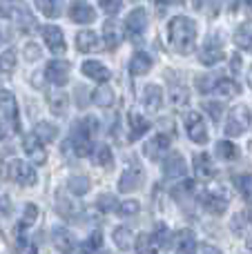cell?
<instances>
[{
	"label": "cell",
	"mask_w": 252,
	"mask_h": 254,
	"mask_svg": "<svg viewBox=\"0 0 252 254\" xmlns=\"http://www.w3.org/2000/svg\"><path fill=\"white\" fill-rule=\"evenodd\" d=\"M168 38L174 52L188 56L194 52L196 45V22L188 16H174L168 22Z\"/></svg>",
	"instance_id": "6da1fadb"
},
{
	"label": "cell",
	"mask_w": 252,
	"mask_h": 254,
	"mask_svg": "<svg viewBox=\"0 0 252 254\" xmlns=\"http://www.w3.org/2000/svg\"><path fill=\"white\" fill-rule=\"evenodd\" d=\"M96 129H98V121L94 116H87V119L78 121L71 127V145H74L76 156L92 154V136L96 134Z\"/></svg>",
	"instance_id": "7a4b0ae2"
},
{
	"label": "cell",
	"mask_w": 252,
	"mask_h": 254,
	"mask_svg": "<svg viewBox=\"0 0 252 254\" xmlns=\"http://www.w3.org/2000/svg\"><path fill=\"white\" fill-rule=\"evenodd\" d=\"M252 123V112L250 107L246 105H235L230 112H228L226 125H223V131L226 136H241Z\"/></svg>",
	"instance_id": "3957f363"
},
{
	"label": "cell",
	"mask_w": 252,
	"mask_h": 254,
	"mask_svg": "<svg viewBox=\"0 0 252 254\" xmlns=\"http://www.w3.org/2000/svg\"><path fill=\"white\" fill-rule=\"evenodd\" d=\"M7 176L13 181V183L22 185V188L36 185V170L31 165H27L25 161H20V158L7 163Z\"/></svg>",
	"instance_id": "277c9868"
},
{
	"label": "cell",
	"mask_w": 252,
	"mask_h": 254,
	"mask_svg": "<svg viewBox=\"0 0 252 254\" xmlns=\"http://www.w3.org/2000/svg\"><path fill=\"white\" fill-rule=\"evenodd\" d=\"M183 123H186V131L192 143H196V145L208 143V127H205V121L201 119V114L188 112V114L183 116Z\"/></svg>",
	"instance_id": "5b68a950"
},
{
	"label": "cell",
	"mask_w": 252,
	"mask_h": 254,
	"mask_svg": "<svg viewBox=\"0 0 252 254\" xmlns=\"http://www.w3.org/2000/svg\"><path fill=\"white\" fill-rule=\"evenodd\" d=\"M147 29V11L143 7H136L127 13L125 18V31L132 40H141V36L145 34Z\"/></svg>",
	"instance_id": "8992f818"
},
{
	"label": "cell",
	"mask_w": 252,
	"mask_h": 254,
	"mask_svg": "<svg viewBox=\"0 0 252 254\" xmlns=\"http://www.w3.org/2000/svg\"><path fill=\"white\" fill-rule=\"evenodd\" d=\"M226 58V52L221 49V43H219L217 36H208V40L203 43V47L199 49V61L203 65H217Z\"/></svg>",
	"instance_id": "52a82bcc"
},
{
	"label": "cell",
	"mask_w": 252,
	"mask_h": 254,
	"mask_svg": "<svg viewBox=\"0 0 252 254\" xmlns=\"http://www.w3.org/2000/svg\"><path fill=\"white\" fill-rule=\"evenodd\" d=\"M0 114L11 123L16 131L20 129V123H18V103L11 89H0Z\"/></svg>",
	"instance_id": "ba28073f"
},
{
	"label": "cell",
	"mask_w": 252,
	"mask_h": 254,
	"mask_svg": "<svg viewBox=\"0 0 252 254\" xmlns=\"http://www.w3.org/2000/svg\"><path fill=\"white\" fill-rule=\"evenodd\" d=\"M45 78L56 87H63L69 80V63L67 61H52L45 67Z\"/></svg>",
	"instance_id": "9c48e42d"
},
{
	"label": "cell",
	"mask_w": 252,
	"mask_h": 254,
	"mask_svg": "<svg viewBox=\"0 0 252 254\" xmlns=\"http://www.w3.org/2000/svg\"><path fill=\"white\" fill-rule=\"evenodd\" d=\"M163 174H165V179H183L188 174V163L181 152H172L165 156Z\"/></svg>",
	"instance_id": "30bf717a"
},
{
	"label": "cell",
	"mask_w": 252,
	"mask_h": 254,
	"mask_svg": "<svg viewBox=\"0 0 252 254\" xmlns=\"http://www.w3.org/2000/svg\"><path fill=\"white\" fill-rule=\"evenodd\" d=\"M170 143H172V138H170L168 134H156L154 138H150L145 143L143 152H145V156L150 158V161H159V158H163V154H168Z\"/></svg>",
	"instance_id": "8fae6325"
},
{
	"label": "cell",
	"mask_w": 252,
	"mask_h": 254,
	"mask_svg": "<svg viewBox=\"0 0 252 254\" xmlns=\"http://www.w3.org/2000/svg\"><path fill=\"white\" fill-rule=\"evenodd\" d=\"M69 18L78 25H89V22L96 20V11H94L92 4L83 2V0H74L69 4Z\"/></svg>",
	"instance_id": "7c38bea8"
},
{
	"label": "cell",
	"mask_w": 252,
	"mask_h": 254,
	"mask_svg": "<svg viewBox=\"0 0 252 254\" xmlns=\"http://www.w3.org/2000/svg\"><path fill=\"white\" fill-rule=\"evenodd\" d=\"M201 203H203L205 212H210V214L214 216H221L223 212L228 210V196L221 192H205L201 194Z\"/></svg>",
	"instance_id": "4fadbf2b"
},
{
	"label": "cell",
	"mask_w": 252,
	"mask_h": 254,
	"mask_svg": "<svg viewBox=\"0 0 252 254\" xmlns=\"http://www.w3.org/2000/svg\"><path fill=\"white\" fill-rule=\"evenodd\" d=\"M172 248L177 254H194V248H196V237L192 230H179L172 239Z\"/></svg>",
	"instance_id": "5bb4252c"
},
{
	"label": "cell",
	"mask_w": 252,
	"mask_h": 254,
	"mask_svg": "<svg viewBox=\"0 0 252 254\" xmlns=\"http://www.w3.org/2000/svg\"><path fill=\"white\" fill-rule=\"evenodd\" d=\"M43 38H45V43H47V47L52 54H65L67 43H65V36H63V31L58 29V27H54V25L43 27Z\"/></svg>",
	"instance_id": "9a60e30c"
},
{
	"label": "cell",
	"mask_w": 252,
	"mask_h": 254,
	"mask_svg": "<svg viewBox=\"0 0 252 254\" xmlns=\"http://www.w3.org/2000/svg\"><path fill=\"white\" fill-rule=\"evenodd\" d=\"M22 147H25L27 156H29L34 163H38V165H43V163L47 161V152H45L43 143L38 140L36 134H27L25 138H22Z\"/></svg>",
	"instance_id": "2e32d148"
},
{
	"label": "cell",
	"mask_w": 252,
	"mask_h": 254,
	"mask_svg": "<svg viewBox=\"0 0 252 254\" xmlns=\"http://www.w3.org/2000/svg\"><path fill=\"white\" fill-rule=\"evenodd\" d=\"M192 167H194V174L199 176L201 181H210V179H214V174H217L210 154H203V152L194 154V158H192Z\"/></svg>",
	"instance_id": "e0dca14e"
},
{
	"label": "cell",
	"mask_w": 252,
	"mask_h": 254,
	"mask_svg": "<svg viewBox=\"0 0 252 254\" xmlns=\"http://www.w3.org/2000/svg\"><path fill=\"white\" fill-rule=\"evenodd\" d=\"M143 185V170L141 167H127V170L121 174L119 181V190L121 192H134Z\"/></svg>",
	"instance_id": "ac0fdd59"
},
{
	"label": "cell",
	"mask_w": 252,
	"mask_h": 254,
	"mask_svg": "<svg viewBox=\"0 0 252 254\" xmlns=\"http://www.w3.org/2000/svg\"><path fill=\"white\" fill-rule=\"evenodd\" d=\"M52 241H54V246L58 248L63 254H71L76 250V239L71 237V232L67 228H54L52 230Z\"/></svg>",
	"instance_id": "d6986e66"
},
{
	"label": "cell",
	"mask_w": 252,
	"mask_h": 254,
	"mask_svg": "<svg viewBox=\"0 0 252 254\" xmlns=\"http://www.w3.org/2000/svg\"><path fill=\"white\" fill-rule=\"evenodd\" d=\"M143 105L150 114H156L163 107V89L159 85H147L145 92H143Z\"/></svg>",
	"instance_id": "ffe728a7"
},
{
	"label": "cell",
	"mask_w": 252,
	"mask_h": 254,
	"mask_svg": "<svg viewBox=\"0 0 252 254\" xmlns=\"http://www.w3.org/2000/svg\"><path fill=\"white\" fill-rule=\"evenodd\" d=\"M83 74L87 76V78H92V80H96V83H107L110 80V69H107L103 63H98V61H85L83 63Z\"/></svg>",
	"instance_id": "44dd1931"
},
{
	"label": "cell",
	"mask_w": 252,
	"mask_h": 254,
	"mask_svg": "<svg viewBox=\"0 0 252 254\" xmlns=\"http://www.w3.org/2000/svg\"><path fill=\"white\" fill-rule=\"evenodd\" d=\"M103 40H105L107 49H116L121 45V40H123V31H121V25L116 20H105V25H103Z\"/></svg>",
	"instance_id": "7402d4cb"
},
{
	"label": "cell",
	"mask_w": 252,
	"mask_h": 254,
	"mask_svg": "<svg viewBox=\"0 0 252 254\" xmlns=\"http://www.w3.org/2000/svg\"><path fill=\"white\" fill-rule=\"evenodd\" d=\"M76 47H78V52H83V54H92V52H98V49H101V40H98V36L94 34V31L83 29V31H78V36H76Z\"/></svg>",
	"instance_id": "603a6c76"
},
{
	"label": "cell",
	"mask_w": 252,
	"mask_h": 254,
	"mask_svg": "<svg viewBox=\"0 0 252 254\" xmlns=\"http://www.w3.org/2000/svg\"><path fill=\"white\" fill-rule=\"evenodd\" d=\"M56 210H58V214L67 221H76L80 216V207L76 205L74 201H69L63 192H58V196H56Z\"/></svg>",
	"instance_id": "cb8c5ba5"
},
{
	"label": "cell",
	"mask_w": 252,
	"mask_h": 254,
	"mask_svg": "<svg viewBox=\"0 0 252 254\" xmlns=\"http://www.w3.org/2000/svg\"><path fill=\"white\" fill-rule=\"evenodd\" d=\"M150 69H152V58L147 56L145 52L134 54L132 61H129V71H132V76H145Z\"/></svg>",
	"instance_id": "d4e9b609"
},
{
	"label": "cell",
	"mask_w": 252,
	"mask_h": 254,
	"mask_svg": "<svg viewBox=\"0 0 252 254\" xmlns=\"http://www.w3.org/2000/svg\"><path fill=\"white\" fill-rule=\"evenodd\" d=\"M214 94H219L221 98H232L241 94V85L235 78H219L214 85Z\"/></svg>",
	"instance_id": "484cf974"
},
{
	"label": "cell",
	"mask_w": 252,
	"mask_h": 254,
	"mask_svg": "<svg viewBox=\"0 0 252 254\" xmlns=\"http://www.w3.org/2000/svg\"><path fill=\"white\" fill-rule=\"evenodd\" d=\"M147 129H150V121H147L145 116L132 112V114H129V140L141 138Z\"/></svg>",
	"instance_id": "4316f807"
},
{
	"label": "cell",
	"mask_w": 252,
	"mask_h": 254,
	"mask_svg": "<svg viewBox=\"0 0 252 254\" xmlns=\"http://www.w3.org/2000/svg\"><path fill=\"white\" fill-rule=\"evenodd\" d=\"M114 243H116V248L119 250H123V252H127V250H132V246H134V234H132V230L129 228H125V225H121V228H116L114 230Z\"/></svg>",
	"instance_id": "83f0119b"
},
{
	"label": "cell",
	"mask_w": 252,
	"mask_h": 254,
	"mask_svg": "<svg viewBox=\"0 0 252 254\" xmlns=\"http://www.w3.org/2000/svg\"><path fill=\"white\" fill-rule=\"evenodd\" d=\"M214 154H217L221 161H237V158H239V147H237L232 140H219L217 147H214Z\"/></svg>",
	"instance_id": "f1b7e54d"
},
{
	"label": "cell",
	"mask_w": 252,
	"mask_h": 254,
	"mask_svg": "<svg viewBox=\"0 0 252 254\" xmlns=\"http://www.w3.org/2000/svg\"><path fill=\"white\" fill-rule=\"evenodd\" d=\"M67 107H69V98H67V94H63V92L49 94V110H52V114L65 116L67 114Z\"/></svg>",
	"instance_id": "f546056e"
},
{
	"label": "cell",
	"mask_w": 252,
	"mask_h": 254,
	"mask_svg": "<svg viewBox=\"0 0 252 254\" xmlns=\"http://www.w3.org/2000/svg\"><path fill=\"white\" fill-rule=\"evenodd\" d=\"M38 11H43V16L47 18H58L63 13V0H34Z\"/></svg>",
	"instance_id": "4dcf8cb0"
},
{
	"label": "cell",
	"mask_w": 252,
	"mask_h": 254,
	"mask_svg": "<svg viewBox=\"0 0 252 254\" xmlns=\"http://www.w3.org/2000/svg\"><path fill=\"white\" fill-rule=\"evenodd\" d=\"M92 101L96 103L98 107H112L114 105V92H112V87L110 85H98L96 87V92L92 94Z\"/></svg>",
	"instance_id": "1f68e13d"
},
{
	"label": "cell",
	"mask_w": 252,
	"mask_h": 254,
	"mask_svg": "<svg viewBox=\"0 0 252 254\" xmlns=\"http://www.w3.org/2000/svg\"><path fill=\"white\" fill-rule=\"evenodd\" d=\"M89 188H92V183H89L87 176H71L69 181H67V190H69L74 196H83V194L89 192Z\"/></svg>",
	"instance_id": "d6a6232c"
},
{
	"label": "cell",
	"mask_w": 252,
	"mask_h": 254,
	"mask_svg": "<svg viewBox=\"0 0 252 254\" xmlns=\"http://www.w3.org/2000/svg\"><path fill=\"white\" fill-rule=\"evenodd\" d=\"M34 134L38 136L40 143H43V140H45V143H52V140H56V136H58V127L52 125V123H47V121H43V123L36 125Z\"/></svg>",
	"instance_id": "836d02e7"
},
{
	"label": "cell",
	"mask_w": 252,
	"mask_h": 254,
	"mask_svg": "<svg viewBox=\"0 0 252 254\" xmlns=\"http://www.w3.org/2000/svg\"><path fill=\"white\" fill-rule=\"evenodd\" d=\"M232 43L239 49H244V52H252V31L246 25L239 27V29L235 31V36H232Z\"/></svg>",
	"instance_id": "e575fe53"
},
{
	"label": "cell",
	"mask_w": 252,
	"mask_h": 254,
	"mask_svg": "<svg viewBox=\"0 0 252 254\" xmlns=\"http://www.w3.org/2000/svg\"><path fill=\"white\" fill-rule=\"evenodd\" d=\"M134 248L138 250V254H156L159 252V246L154 243L152 234H138V239L134 241Z\"/></svg>",
	"instance_id": "d590c367"
},
{
	"label": "cell",
	"mask_w": 252,
	"mask_h": 254,
	"mask_svg": "<svg viewBox=\"0 0 252 254\" xmlns=\"http://www.w3.org/2000/svg\"><path fill=\"white\" fill-rule=\"evenodd\" d=\"M94 163H96L98 167H112V163H114L112 149L107 147V145H98V147L94 149Z\"/></svg>",
	"instance_id": "8d00e7d4"
},
{
	"label": "cell",
	"mask_w": 252,
	"mask_h": 254,
	"mask_svg": "<svg viewBox=\"0 0 252 254\" xmlns=\"http://www.w3.org/2000/svg\"><path fill=\"white\" fill-rule=\"evenodd\" d=\"M170 98H172V105L181 107L188 103V89L181 83H172L170 85Z\"/></svg>",
	"instance_id": "74e56055"
},
{
	"label": "cell",
	"mask_w": 252,
	"mask_h": 254,
	"mask_svg": "<svg viewBox=\"0 0 252 254\" xmlns=\"http://www.w3.org/2000/svg\"><path fill=\"white\" fill-rule=\"evenodd\" d=\"M235 185L241 192V196H246L248 201H252V174H239L235 176Z\"/></svg>",
	"instance_id": "f35d334b"
},
{
	"label": "cell",
	"mask_w": 252,
	"mask_h": 254,
	"mask_svg": "<svg viewBox=\"0 0 252 254\" xmlns=\"http://www.w3.org/2000/svg\"><path fill=\"white\" fill-rule=\"evenodd\" d=\"M96 207L101 212H114V210H119V201H116L114 194H101L96 198Z\"/></svg>",
	"instance_id": "ab89813d"
},
{
	"label": "cell",
	"mask_w": 252,
	"mask_h": 254,
	"mask_svg": "<svg viewBox=\"0 0 252 254\" xmlns=\"http://www.w3.org/2000/svg\"><path fill=\"white\" fill-rule=\"evenodd\" d=\"M217 76H210V74H201L196 76V89L201 94H208V92H214V85H217Z\"/></svg>",
	"instance_id": "60d3db41"
},
{
	"label": "cell",
	"mask_w": 252,
	"mask_h": 254,
	"mask_svg": "<svg viewBox=\"0 0 252 254\" xmlns=\"http://www.w3.org/2000/svg\"><path fill=\"white\" fill-rule=\"evenodd\" d=\"M101 243H103V234L101 232H92V237L80 246V254H94L98 248H101Z\"/></svg>",
	"instance_id": "b9f144b4"
},
{
	"label": "cell",
	"mask_w": 252,
	"mask_h": 254,
	"mask_svg": "<svg viewBox=\"0 0 252 254\" xmlns=\"http://www.w3.org/2000/svg\"><path fill=\"white\" fill-rule=\"evenodd\" d=\"M201 105H203V110L210 114L212 123H219V119H221V114H223V105H221V103H219V101H203Z\"/></svg>",
	"instance_id": "7bdbcfd3"
},
{
	"label": "cell",
	"mask_w": 252,
	"mask_h": 254,
	"mask_svg": "<svg viewBox=\"0 0 252 254\" xmlns=\"http://www.w3.org/2000/svg\"><path fill=\"white\" fill-rule=\"evenodd\" d=\"M13 67H16V52L7 49L0 54V71H13Z\"/></svg>",
	"instance_id": "ee69618b"
},
{
	"label": "cell",
	"mask_w": 252,
	"mask_h": 254,
	"mask_svg": "<svg viewBox=\"0 0 252 254\" xmlns=\"http://www.w3.org/2000/svg\"><path fill=\"white\" fill-rule=\"evenodd\" d=\"M152 239H154V243L159 246V250L170 241V232H168V228H165V223H156V230H154V234H152Z\"/></svg>",
	"instance_id": "f6af8a7d"
},
{
	"label": "cell",
	"mask_w": 252,
	"mask_h": 254,
	"mask_svg": "<svg viewBox=\"0 0 252 254\" xmlns=\"http://www.w3.org/2000/svg\"><path fill=\"white\" fill-rule=\"evenodd\" d=\"M138 207H141V205H138V201H132V198H129V201L121 203L116 212H119L121 216H134V214H138Z\"/></svg>",
	"instance_id": "bcb514c9"
},
{
	"label": "cell",
	"mask_w": 252,
	"mask_h": 254,
	"mask_svg": "<svg viewBox=\"0 0 252 254\" xmlns=\"http://www.w3.org/2000/svg\"><path fill=\"white\" fill-rule=\"evenodd\" d=\"M40 54H43V49H40L36 43H27V45H25V49H22V56H25V61H27V63L38 61Z\"/></svg>",
	"instance_id": "7dc6e473"
},
{
	"label": "cell",
	"mask_w": 252,
	"mask_h": 254,
	"mask_svg": "<svg viewBox=\"0 0 252 254\" xmlns=\"http://www.w3.org/2000/svg\"><path fill=\"white\" fill-rule=\"evenodd\" d=\"M36 219H38V207H36L34 203H25V212H22V223H25V225H31V223H36Z\"/></svg>",
	"instance_id": "c3c4849f"
},
{
	"label": "cell",
	"mask_w": 252,
	"mask_h": 254,
	"mask_svg": "<svg viewBox=\"0 0 252 254\" xmlns=\"http://www.w3.org/2000/svg\"><path fill=\"white\" fill-rule=\"evenodd\" d=\"M98 4H101V9L105 13H116L121 7H123V0H98Z\"/></svg>",
	"instance_id": "681fc988"
},
{
	"label": "cell",
	"mask_w": 252,
	"mask_h": 254,
	"mask_svg": "<svg viewBox=\"0 0 252 254\" xmlns=\"http://www.w3.org/2000/svg\"><path fill=\"white\" fill-rule=\"evenodd\" d=\"M18 11V7L11 0H0V18H13Z\"/></svg>",
	"instance_id": "f907efd6"
},
{
	"label": "cell",
	"mask_w": 252,
	"mask_h": 254,
	"mask_svg": "<svg viewBox=\"0 0 252 254\" xmlns=\"http://www.w3.org/2000/svg\"><path fill=\"white\" fill-rule=\"evenodd\" d=\"M194 254H221V252H219L214 246H210V243H196Z\"/></svg>",
	"instance_id": "816d5d0a"
},
{
	"label": "cell",
	"mask_w": 252,
	"mask_h": 254,
	"mask_svg": "<svg viewBox=\"0 0 252 254\" xmlns=\"http://www.w3.org/2000/svg\"><path fill=\"white\" fill-rule=\"evenodd\" d=\"M20 254H38V250H36V246H34V243H20Z\"/></svg>",
	"instance_id": "f5cc1de1"
},
{
	"label": "cell",
	"mask_w": 252,
	"mask_h": 254,
	"mask_svg": "<svg viewBox=\"0 0 252 254\" xmlns=\"http://www.w3.org/2000/svg\"><path fill=\"white\" fill-rule=\"evenodd\" d=\"M230 69L235 71V74H239V71H241V58L237 56V54L230 58Z\"/></svg>",
	"instance_id": "db71d44e"
},
{
	"label": "cell",
	"mask_w": 252,
	"mask_h": 254,
	"mask_svg": "<svg viewBox=\"0 0 252 254\" xmlns=\"http://www.w3.org/2000/svg\"><path fill=\"white\" fill-rule=\"evenodd\" d=\"M246 7H248V18L252 20V0H246Z\"/></svg>",
	"instance_id": "11a10c76"
},
{
	"label": "cell",
	"mask_w": 252,
	"mask_h": 254,
	"mask_svg": "<svg viewBox=\"0 0 252 254\" xmlns=\"http://www.w3.org/2000/svg\"><path fill=\"white\" fill-rule=\"evenodd\" d=\"M246 78H248V85H250V89H252V65H250V69H248V76H246Z\"/></svg>",
	"instance_id": "9f6ffc18"
},
{
	"label": "cell",
	"mask_w": 252,
	"mask_h": 254,
	"mask_svg": "<svg viewBox=\"0 0 252 254\" xmlns=\"http://www.w3.org/2000/svg\"><path fill=\"white\" fill-rule=\"evenodd\" d=\"M4 136V127H2V123H0V138Z\"/></svg>",
	"instance_id": "6f0895ef"
},
{
	"label": "cell",
	"mask_w": 252,
	"mask_h": 254,
	"mask_svg": "<svg viewBox=\"0 0 252 254\" xmlns=\"http://www.w3.org/2000/svg\"><path fill=\"white\" fill-rule=\"evenodd\" d=\"M248 221H250V223H252V207H250V210H248Z\"/></svg>",
	"instance_id": "680465c9"
},
{
	"label": "cell",
	"mask_w": 252,
	"mask_h": 254,
	"mask_svg": "<svg viewBox=\"0 0 252 254\" xmlns=\"http://www.w3.org/2000/svg\"><path fill=\"white\" fill-rule=\"evenodd\" d=\"M0 45H2V31H0Z\"/></svg>",
	"instance_id": "91938a15"
},
{
	"label": "cell",
	"mask_w": 252,
	"mask_h": 254,
	"mask_svg": "<svg viewBox=\"0 0 252 254\" xmlns=\"http://www.w3.org/2000/svg\"><path fill=\"white\" fill-rule=\"evenodd\" d=\"M168 2H174V0H168ZM177 2H181V0H177Z\"/></svg>",
	"instance_id": "94428289"
},
{
	"label": "cell",
	"mask_w": 252,
	"mask_h": 254,
	"mask_svg": "<svg viewBox=\"0 0 252 254\" xmlns=\"http://www.w3.org/2000/svg\"><path fill=\"white\" fill-rule=\"evenodd\" d=\"M105 254H112V252H105Z\"/></svg>",
	"instance_id": "6125c7cd"
}]
</instances>
